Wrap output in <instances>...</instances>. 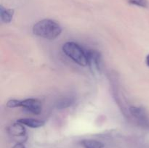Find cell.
Segmentation results:
<instances>
[{
  "instance_id": "4fadbf2b",
  "label": "cell",
  "mask_w": 149,
  "mask_h": 148,
  "mask_svg": "<svg viewBox=\"0 0 149 148\" xmlns=\"http://www.w3.org/2000/svg\"><path fill=\"white\" fill-rule=\"evenodd\" d=\"M13 148H26V147L24 146V145H23V144L17 143L14 147H13Z\"/></svg>"
},
{
  "instance_id": "8fae6325",
  "label": "cell",
  "mask_w": 149,
  "mask_h": 148,
  "mask_svg": "<svg viewBox=\"0 0 149 148\" xmlns=\"http://www.w3.org/2000/svg\"><path fill=\"white\" fill-rule=\"evenodd\" d=\"M128 2L132 5L143 7V8H147L149 6L148 0H128Z\"/></svg>"
},
{
  "instance_id": "9c48e42d",
  "label": "cell",
  "mask_w": 149,
  "mask_h": 148,
  "mask_svg": "<svg viewBox=\"0 0 149 148\" xmlns=\"http://www.w3.org/2000/svg\"><path fill=\"white\" fill-rule=\"evenodd\" d=\"M81 145L84 148H103L104 145L95 139H83Z\"/></svg>"
},
{
  "instance_id": "5b68a950",
  "label": "cell",
  "mask_w": 149,
  "mask_h": 148,
  "mask_svg": "<svg viewBox=\"0 0 149 148\" xmlns=\"http://www.w3.org/2000/svg\"><path fill=\"white\" fill-rule=\"evenodd\" d=\"M20 107L34 115L40 114L42 110V104L40 100L34 98L20 100Z\"/></svg>"
},
{
  "instance_id": "7a4b0ae2",
  "label": "cell",
  "mask_w": 149,
  "mask_h": 148,
  "mask_svg": "<svg viewBox=\"0 0 149 148\" xmlns=\"http://www.w3.org/2000/svg\"><path fill=\"white\" fill-rule=\"evenodd\" d=\"M62 50L65 55L78 65L81 66L87 65L86 52L78 44L73 41L66 42L63 45Z\"/></svg>"
},
{
  "instance_id": "52a82bcc",
  "label": "cell",
  "mask_w": 149,
  "mask_h": 148,
  "mask_svg": "<svg viewBox=\"0 0 149 148\" xmlns=\"http://www.w3.org/2000/svg\"><path fill=\"white\" fill-rule=\"evenodd\" d=\"M17 121L23 124V126H29V127L33 128V129L42 127L45 124L43 120L33 118H20L17 120Z\"/></svg>"
},
{
  "instance_id": "8992f818",
  "label": "cell",
  "mask_w": 149,
  "mask_h": 148,
  "mask_svg": "<svg viewBox=\"0 0 149 148\" xmlns=\"http://www.w3.org/2000/svg\"><path fill=\"white\" fill-rule=\"evenodd\" d=\"M131 114L141 123L146 124L148 122V117L146 112L142 107H135V106H132L129 109Z\"/></svg>"
},
{
  "instance_id": "277c9868",
  "label": "cell",
  "mask_w": 149,
  "mask_h": 148,
  "mask_svg": "<svg viewBox=\"0 0 149 148\" xmlns=\"http://www.w3.org/2000/svg\"><path fill=\"white\" fill-rule=\"evenodd\" d=\"M8 133L17 143L23 144L27 139V133L24 126L17 121L9 127Z\"/></svg>"
},
{
  "instance_id": "ba28073f",
  "label": "cell",
  "mask_w": 149,
  "mask_h": 148,
  "mask_svg": "<svg viewBox=\"0 0 149 148\" xmlns=\"http://www.w3.org/2000/svg\"><path fill=\"white\" fill-rule=\"evenodd\" d=\"M14 15V10L7 9L3 6H0V17L1 20L4 23H9L12 21Z\"/></svg>"
},
{
  "instance_id": "6da1fadb",
  "label": "cell",
  "mask_w": 149,
  "mask_h": 148,
  "mask_svg": "<svg viewBox=\"0 0 149 148\" xmlns=\"http://www.w3.org/2000/svg\"><path fill=\"white\" fill-rule=\"evenodd\" d=\"M62 28L59 23L50 19H44L33 26V33L44 39L53 40L60 36Z\"/></svg>"
},
{
  "instance_id": "7c38bea8",
  "label": "cell",
  "mask_w": 149,
  "mask_h": 148,
  "mask_svg": "<svg viewBox=\"0 0 149 148\" xmlns=\"http://www.w3.org/2000/svg\"><path fill=\"white\" fill-rule=\"evenodd\" d=\"M7 107L10 108H15V107H20V100H10L7 102Z\"/></svg>"
},
{
  "instance_id": "3957f363",
  "label": "cell",
  "mask_w": 149,
  "mask_h": 148,
  "mask_svg": "<svg viewBox=\"0 0 149 148\" xmlns=\"http://www.w3.org/2000/svg\"><path fill=\"white\" fill-rule=\"evenodd\" d=\"M87 55V65L93 73H100L101 71L102 57L100 52L95 49L85 51Z\"/></svg>"
},
{
  "instance_id": "5bb4252c",
  "label": "cell",
  "mask_w": 149,
  "mask_h": 148,
  "mask_svg": "<svg viewBox=\"0 0 149 148\" xmlns=\"http://www.w3.org/2000/svg\"><path fill=\"white\" fill-rule=\"evenodd\" d=\"M146 65L149 67V55H147L146 58Z\"/></svg>"
},
{
  "instance_id": "30bf717a",
  "label": "cell",
  "mask_w": 149,
  "mask_h": 148,
  "mask_svg": "<svg viewBox=\"0 0 149 148\" xmlns=\"http://www.w3.org/2000/svg\"><path fill=\"white\" fill-rule=\"evenodd\" d=\"M74 102V100L72 97H65V98H62L58 100L56 107L59 110L67 108V107H70L71 104H73Z\"/></svg>"
}]
</instances>
